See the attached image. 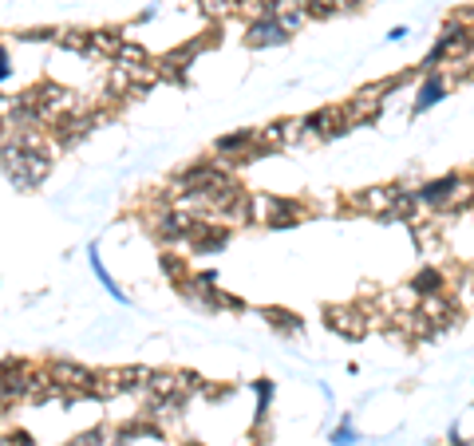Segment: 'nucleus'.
<instances>
[{"instance_id":"obj_8","label":"nucleus","mask_w":474,"mask_h":446,"mask_svg":"<svg viewBox=\"0 0 474 446\" xmlns=\"http://www.w3.org/2000/svg\"><path fill=\"white\" fill-rule=\"evenodd\" d=\"M423 312L427 320L435 324V328H450V324H462V316H459V305L450 300L447 293H427V296H419V305H415Z\"/></svg>"},{"instance_id":"obj_9","label":"nucleus","mask_w":474,"mask_h":446,"mask_svg":"<svg viewBox=\"0 0 474 446\" xmlns=\"http://www.w3.org/2000/svg\"><path fill=\"white\" fill-rule=\"evenodd\" d=\"M127 44L123 28H91L88 32V56L91 59H107V64H115L118 47Z\"/></svg>"},{"instance_id":"obj_4","label":"nucleus","mask_w":474,"mask_h":446,"mask_svg":"<svg viewBox=\"0 0 474 446\" xmlns=\"http://www.w3.org/2000/svg\"><path fill=\"white\" fill-rule=\"evenodd\" d=\"M325 324H328V332L344 336V340H360L372 328V312L364 305H332V308H325Z\"/></svg>"},{"instance_id":"obj_27","label":"nucleus","mask_w":474,"mask_h":446,"mask_svg":"<svg viewBox=\"0 0 474 446\" xmlns=\"http://www.w3.org/2000/svg\"><path fill=\"white\" fill-rule=\"evenodd\" d=\"M12 76V59H8V47L0 44V83H5Z\"/></svg>"},{"instance_id":"obj_24","label":"nucleus","mask_w":474,"mask_h":446,"mask_svg":"<svg viewBox=\"0 0 474 446\" xmlns=\"http://www.w3.org/2000/svg\"><path fill=\"white\" fill-rule=\"evenodd\" d=\"M16 40L20 44H52L56 28H24V32H16Z\"/></svg>"},{"instance_id":"obj_23","label":"nucleus","mask_w":474,"mask_h":446,"mask_svg":"<svg viewBox=\"0 0 474 446\" xmlns=\"http://www.w3.org/2000/svg\"><path fill=\"white\" fill-rule=\"evenodd\" d=\"M198 8L206 12L210 20H230L233 16V0H198Z\"/></svg>"},{"instance_id":"obj_25","label":"nucleus","mask_w":474,"mask_h":446,"mask_svg":"<svg viewBox=\"0 0 474 446\" xmlns=\"http://www.w3.org/2000/svg\"><path fill=\"white\" fill-rule=\"evenodd\" d=\"M332 446H356V430H352V419H344V423L332 430Z\"/></svg>"},{"instance_id":"obj_10","label":"nucleus","mask_w":474,"mask_h":446,"mask_svg":"<svg viewBox=\"0 0 474 446\" xmlns=\"http://www.w3.org/2000/svg\"><path fill=\"white\" fill-rule=\"evenodd\" d=\"M447 91H450V76H447L443 67H438V71H423V83H419V91H415V115H423L427 107H435Z\"/></svg>"},{"instance_id":"obj_7","label":"nucleus","mask_w":474,"mask_h":446,"mask_svg":"<svg viewBox=\"0 0 474 446\" xmlns=\"http://www.w3.org/2000/svg\"><path fill=\"white\" fill-rule=\"evenodd\" d=\"M352 210L367 213V218H379L387 222L391 218V202H396V186H372V190H360V194H352Z\"/></svg>"},{"instance_id":"obj_3","label":"nucleus","mask_w":474,"mask_h":446,"mask_svg":"<svg viewBox=\"0 0 474 446\" xmlns=\"http://www.w3.org/2000/svg\"><path fill=\"white\" fill-rule=\"evenodd\" d=\"M47 376L56 379L59 388V399H91V368L83 364H71V359H52L47 364Z\"/></svg>"},{"instance_id":"obj_2","label":"nucleus","mask_w":474,"mask_h":446,"mask_svg":"<svg viewBox=\"0 0 474 446\" xmlns=\"http://www.w3.org/2000/svg\"><path fill=\"white\" fill-rule=\"evenodd\" d=\"M147 229H150V237L159 241V245H186V233H190V225H194V218H190L186 210H178V206H159L154 213H147Z\"/></svg>"},{"instance_id":"obj_19","label":"nucleus","mask_w":474,"mask_h":446,"mask_svg":"<svg viewBox=\"0 0 474 446\" xmlns=\"http://www.w3.org/2000/svg\"><path fill=\"white\" fill-rule=\"evenodd\" d=\"M88 261H91V273H95V276H99V285L107 288V293H111V296L118 300V305H127V293H123V288H118V285L111 281V273H107V269H103V261H99V249H95V245L88 249Z\"/></svg>"},{"instance_id":"obj_5","label":"nucleus","mask_w":474,"mask_h":446,"mask_svg":"<svg viewBox=\"0 0 474 446\" xmlns=\"http://www.w3.org/2000/svg\"><path fill=\"white\" fill-rule=\"evenodd\" d=\"M186 245L194 249V253H218L230 245V225L218 222V218H194V225H190V233H186Z\"/></svg>"},{"instance_id":"obj_20","label":"nucleus","mask_w":474,"mask_h":446,"mask_svg":"<svg viewBox=\"0 0 474 446\" xmlns=\"http://www.w3.org/2000/svg\"><path fill=\"white\" fill-rule=\"evenodd\" d=\"M67 446H115V427H91V430H83V435H76Z\"/></svg>"},{"instance_id":"obj_11","label":"nucleus","mask_w":474,"mask_h":446,"mask_svg":"<svg viewBox=\"0 0 474 446\" xmlns=\"http://www.w3.org/2000/svg\"><path fill=\"white\" fill-rule=\"evenodd\" d=\"M44 399H59L56 379L47 376V368H28V376H24V395H20V403H44Z\"/></svg>"},{"instance_id":"obj_17","label":"nucleus","mask_w":474,"mask_h":446,"mask_svg":"<svg viewBox=\"0 0 474 446\" xmlns=\"http://www.w3.org/2000/svg\"><path fill=\"white\" fill-rule=\"evenodd\" d=\"M88 32L91 28H56V47H64V52H76V56H88Z\"/></svg>"},{"instance_id":"obj_1","label":"nucleus","mask_w":474,"mask_h":446,"mask_svg":"<svg viewBox=\"0 0 474 446\" xmlns=\"http://www.w3.org/2000/svg\"><path fill=\"white\" fill-rule=\"evenodd\" d=\"M249 222L269 225V229H289L304 222V206L277 194H249Z\"/></svg>"},{"instance_id":"obj_15","label":"nucleus","mask_w":474,"mask_h":446,"mask_svg":"<svg viewBox=\"0 0 474 446\" xmlns=\"http://www.w3.org/2000/svg\"><path fill=\"white\" fill-rule=\"evenodd\" d=\"M261 316H265L269 328H277L281 336H301L304 332V320L293 316L289 308H261Z\"/></svg>"},{"instance_id":"obj_13","label":"nucleus","mask_w":474,"mask_h":446,"mask_svg":"<svg viewBox=\"0 0 474 446\" xmlns=\"http://www.w3.org/2000/svg\"><path fill=\"white\" fill-rule=\"evenodd\" d=\"M273 20H277L281 28L293 36V32H301L313 16H308V5H304V0H277V8H273Z\"/></svg>"},{"instance_id":"obj_12","label":"nucleus","mask_w":474,"mask_h":446,"mask_svg":"<svg viewBox=\"0 0 474 446\" xmlns=\"http://www.w3.org/2000/svg\"><path fill=\"white\" fill-rule=\"evenodd\" d=\"M284 40H289V32H284L273 16L253 20V24L245 28V44H249V47H277V44H284Z\"/></svg>"},{"instance_id":"obj_26","label":"nucleus","mask_w":474,"mask_h":446,"mask_svg":"<svg viewBox=\"0 0 474 446\" xmlns=\"http://www.w3.org/2000/svg\"><path fill=\"white\" fill-rule=\"evenodd\" d=\"M0 446H36V439L28 435V430H8V435L0 439Z\"/></svg>"},{"instance_id":"obj_6","label":"nucleus","mask_w":474,"mask_h":446,"mask_svg":"<svg viewBox=\"0 0 474 446\" xmlns=\"http://www.w3.org/2000/svg\"><path fill=\"white\" fill-rule=\"evenodd\" d=\"M301 123H304V135H316V139H340V135H348L352 130L344 107H320V111L304 115Z\"/></svg>"},{"instance_id":"obj_22","label":"nucleus","mask_w":474,"mask_h":446,"mask_svg":"<svg viewBox=\"0 0 474 446\" xmlns=\"http://www.w3.org/2000/svg\"><path fill=\"white\" fill-rule=\"evenodd\" d=\"M115 64L118 67H139V64H150V52H147V47H142V44H123V47H118V56H115Z\"/></svg>"},{"instance_id":"obj_21","label":"nucleus","mask_w":474,"mask_h":446,"mask_svg":"<svg viewBox=\"0 0 474 446\" xmlns=\"http://www.w3.org/2000/svg\"><path fill=\"white\" fill-rule=\"evenodd\" d=\"M159 264H162V273L170 276L174 285H182L186 276H190V264H186V257H182V253H162V257H159Z\"/></svg>"},{"instance_id":"obj_16","label":"nucleus","mask_w":474,"mask_h":446,"mask_svg":"<svg viewBox=\"0 0 474 446\" xmlns=\"http://www.w3.org/2000/svg\"><path fill=\"white\" fill-rule=\"evenodd\" d=\"M273 8H277V0H233V16H242L245 24L273 16Z\"/></svg>"},{"instance_id":"obj_28","label":"nucleus","mask_w":474,"mask_h":446,"mask_svg":"<svg viewBox=\"0 0 474 446\" xmlns=\"http://www.w3.org/2000/svg\"><path fill=\"white\" fill-rule=\"evenodd\" d=\"M403 36H407V28H391V32H387V44H396V40H403Z\"/></svg>"},{"instance_id":"obj_14","label":"nucleus","mask_w":474,"mask_h":446,"mask_svg":"<svg viewBox=\"0 0 474 446\" xmlns=\"http://www.w3.org/2000/svg\"><path fill=\"white\" fill-rule=\"evenodd\" d=\"M123 391V376H118V368H107V371H95L91 376V399H118Z\"/></svg>"},{"instance_id":"obj_18","label":"nucleus","mask_w":474,"mask_h":446,"mask_svg":"<svg viewBox=\"0 0 474 446\" xmlns=\"http://www.w3.org/2000/svg\"><path fill=\"white\" fill-rule=\"evenodd\" d=\"M411 293L415 296H427V293H447V276L438 269H419L411 281Z\"/></svg>"}]
</instances>
